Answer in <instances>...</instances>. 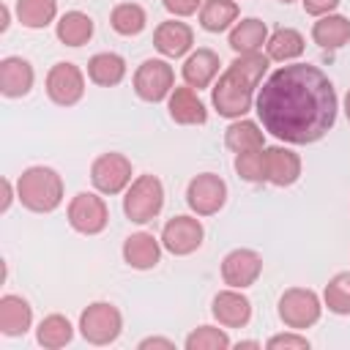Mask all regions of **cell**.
<instances>
[{
	"label": "cell",
	"mask_w": 350,
	"mask_h": 350,
	"mask_svg": "<svg viewBox=\"0 0 350 350\" xmlns=\"http://www.w3.org/2000/svg\"><path fill=\"white\" fill-rule=\"evenodd\" d=\"M268 134L290 145H312L336 123V90L328 74L309 63H287L268 74L254 98Z\"/></svg>",
	"instance_id": "obj_1"
},
{
	"label": "cell",
	"mask_w": 350,
	"mask_h": 350,
	"mask_svg": "<svg viewBox=\"0 0 350 350\" xmlns=\"http://www.w3.org/2000/svg\"><path fill=\"white\" fill-rule=\"evenodd\" d=\"M16 200L33 213H52L63 202V178L44 164L27 167L16 178Z\"/></svg>",
	"instance_id": "obj_2"
},
{
	"label": "cell",
	"mask_w": 350,
	"mask_h": 350,
	"mask_svg": "<svg viewBox=\"0 0 350 350\" xmlns=\"http://www.w3.org/2000/svg\"><path fill=\"white\" fill-rule=\"evenodd\" d=\"M254 93H257V88L227 66V71L219 74V79L211 88V101H213V107L221 118L235 120V118H243L252 109V104L257 98Z\"/></svg>",
	"instance_id": "obj_3"
},
{
	"label": "cell",
	"mask_w": 350,
	"mask_h": 350,
	"mask_svg": "<svg viewBox=\"0 0 350 350\" xmlns=\"http://www.w3.org/2000/svg\"><path fill=\"white\" fill-rule=\"evenodd\" d=\"M164 208V186L156 175H137L123 197V213L134 224L153 221Z\"/></svg>",
	"instance_id": "obj_4"
},
{
	"label": "cell",
	"mask_w": 350,
	"mask_h": 350,
	"mask_svg": "<svg viewBox=\"0 0 350 350\" xmlns=\"http://www.w3.org/2000/svg\"><path fill=\"white\" fill-rule=\"evenodd\" d=\"M123 331V314L109 301H93L79 314V334L90 345H112Z\"/></svg>",
	"instance_id": "obj_5"
},
{
	"label": "cell",
	"mask_w": 350,
	"mask_h": 350,
	"mask_svg": "<svg viewBox=\"0 0 350 350\" xmlns=\"http://www.w3.org/2000/svg\"><path fill=\"white\" fill-rule=\"evenodd\" d=\"M320 314H323V301L309 287H290L279 298V320L293 331L312 328L320 320Z\"/></svg>",
	"instance_id": "obj_6"
},
{
	"label": "cell",
	"mask_w": 350,
	"mask_h": 350,
	"mask_svg": "<svg viewBox=\"0 0 350 350\" xmlns=\"http://www.w3.org/2000/svg\"><path fill=\"white\" fill-rule=\"evenodd\" d=\"M175 88V71L167 60H159V57H150V60H142L134 71V90L142 101H164L170 98Z\"/></svg>",
	"instance_id": "obj_7"
},
{
	"label": "cell",
	"mask_w": 350,
	"mask_h": 350,
	"mask_svg": "<svg viewBox=\"0 0 350 350\" xmlns=\"http://www.w3.org/2000/svg\"><path fill=\"white\" fill-rule=\"evenodd\" d=\"M90 183L101 194H120L131 183V161L123 153H101L90 164Z\"/></svg>",
	"instance_id": "obj_8"
},
{
	"label": "cell",
	"mask_w": 350,
	"mask_h": 350,
	"mask_svg": "<svg viewBox=\"0 0 350 350\" xmlns=\"http://www.w3.org/2000/svg\"><path fill=\"white\" fill-rule=\"evenodd\" d=\"M68 224L82 235H98L109 224V208L104 197L93 191H79L68 202Z\"/></svg>",
	"instance_id": "obj_9"
},
{
	"label": "cell",
	"mask_w": 350,
	"mask_h": 350,
	"mask_svg": "<svg viewBox=\"0 0 350 350\" xmlns=\"http://www.w3.org/2000/svg\"><path fill=\"white\" fill-rule=\"evenodd\" d=\"M186 202L197 216H213L227 202V183L213 172H200L186 186Z\"/></svg>",
	"instance_id": "obj_10"
},
{
	"label": "cell",
	"mask_w": 350,
	"mask_h": 350,
	"mask_svg": "<svg viewBox=\"0 0 350 350\" xmlns=\"http://www.w3.org/2000/svg\"><path fill=\"white\" fill-rule=\"evenodd\" d=\"M46 96L57 107H74L85 96V74L74 63H55L46 74Z\"/></svg>",
	"instance_id": "obj_11"
},
{
	"label": "cell",
	"mask_w": 350,
	"mask_h": 350,
	"mask_svg": "<svg viewBox=\"0 0 350 350\" xmlns=\"http://www.w3.org/2000/svg\"><path fill=\"white\" fill-rule=\"evenodd\" d=\"M202 238L205 230L194 216H172L161 230V246L175 257H186L197 252L202 246Z\"/></svg>",
	"instance_id": "obj_12"
},
{
	"label": "cell",
	"mask_w": 350,
	"mask_h": 350,
	"mask_svg": "<svg viewBox=\"0 0 350 350\" xmlns=\"http://www.w3.org/2000/svg\"><path fill=\"white\" fill-rule=\"evenodd\" d=\"M262 273V257L254 249H232L221 260V279L227 287H252Z\"/></svg>",
	"instance_id": "obj_13"
},
{
	"label": "cell",
	"mask_w": 350,
	"mask_h": 350,
	"mask_svg": "<svg viewBox=\"0 0 350 350\" xmlns=\"http://www.w3.org/2000/svg\"><path fill=\"white\" fill-rule=\"evenodd\" d=\"M211 314H213L216 323L224 325V328H243V325L252 320V301H249L241 290L227 287V290H219V293L213 295Z\"/></svg>",
	"instance_id": "obj_14"
},
{
	"label": "cell",
	"mask_w": 350,
	"mask_h": 350,
	"mask_svg": "<svg viewBox=\"0 0 350 350\" xmlns=\"http://www.w3.org/2000/svg\"><path fill=\"white\" fill-rule=\"evenodd\" d=\"M301 178V156L284 145L265 148V180L284 189Z\"/></svg>",
	"instance_id": "obj_15"
},
{
	"label": "cell",
	"mask_w": 350,
	"mask_h": 350,
	"mask_svg": "<svg viewBox=\"0 0 350 350\" xmlns=\"http://www.w3.org/2000/svg\"><path fill=\"white\" fill-rule=\"evenodd\" d=\"M33 82H36V71L25 57L8 55L0 60V93L5 98L27 96L33 90Z\"/></svg>",
	"instance_id": "obj_16"
},
{
	"label": "cell",
	"mask_w": 350,
	"mask_h": 350,
	"mask_svg": "<svg viewBox=\"0 0 350 350\" xmlns=\"http://www.w3.org/2000/svg\"><path fill=\"white\" fill-rule=\"evenodd\" d=\"M153 46L164 57H183L194 46V30L186 22H178V19L159 22L156 30H153Z\"/></svg>",
	"instance_id": "obj_17"
},
{
	"label": "cell",
	"mask_w": 350,
	"mask_h": 350,
	"mask_svg": "<svg viewBox=\"0 0 350 350\" xmlns=\"http://www.w3.org/2000/svg\"><path fill=\"white\" fill-rule=\"evenodd\" d=\"M167 109H170V118L180 126H202L208 120V109H205L202 98L189 85L172 88V93L167 98Z\"/></svg>",
	"instance_id": "obj_18"
},
{
	"label": "cell",
	"mask_w": 350,
	"mask_h": 350,
	"mask_svg": "<svg viewBox=\"0 0 350 350\" xmlns=\"http://www.w3.org/2000/svg\"><path fill=\"white\" fill-rule=\"evenodd\" d=\"M219 55L213 52V49H194V52H189V57L183 60V66H180V74H183V82L189 85V88H194V90H202V88H208L216 77H219Z\"/></svg>",
	"instance_id": "obj_19"
},
{
	"label": "cell",
	"mask_w": 350,
	"mask_h": 350,
	"mask_svg": "<svg viewBox=\"0 0 350 350\" xmlns=\"http://www.w3.org/2000/svg\"><path fill=\"white\" fill-rule=\"evenodd\" d=\"M123 260L137 271L156 268L161 260V241L153 232H131L123 241Z\"/></svg>",
	"instance_id": "obj_20"
},
{
	"label": "cell",
	"mask_w": 350,
	"mask_h": 350,
	"mask_svg": "<svg viewBox=\"0 0 350 350\" xmlns=\"http://www.w3.org/2000/svg\"><path fill=\"white\" fill-rule=\"evenodd\" d=\"M33 325V306L22 295H3L0 298V334L5 336H25Z\"/></svg>",
	"instance_id": "obj_21"
},
{
	"label": "cell",
	"mask_w": 350,
	"mask_h": 350,
	"mask_svg": "<svg viewBox=\"0 0 350 350\" xmlns=\"http://www.w3.org/2000/svg\"><path fill=\"white\" fill-rule=\"evenodd\" d=\"M265 41H268V27H265V22L257 19V16H246V19L235 22V25L230 27V38H227V44H230V49H232L235 55L260 52V49L265 46Z\"/></svg>",
	"instance_id": "obj_22"
},
{
	"label": "cell",
	"mask_w": 350,
	"mask_h": 350,
	"mask_svg": "<svg viewBox=\"0 0 350 350\" xmlns=\"http://www.w3.org/2000/svg\"><path fill=\"white\" fill-rule=\"evenodd\" d=\"M312 38L323 49H339L350 41V19L342 14L317 16V22L312 25Z\"/></svg>",
	"instance_id": "obj_23"
},
{
	"label": "cell",
	"mask_w": 350,
	"mask_h": 350,
	"mask_svg": "<svg viewBox=\"0 0 350 350\" xmlns=\"http://www.w3.org/2000/svg\"><path fill=\"white\" fill-rule=\"evenodd\" d=\"M88 77L101 88H115L126 77V60L118 52H98L88 60Z\"/></svg>",
	"instance_id": "obj_24"
},
{
	"label": "cell",
	"mask_w": 350,
	"mask_h": 350,
	"mask_svg": "<svg viewBox=\"0 0 350 350\" xmlns=\"http://www.w3.org/2000/svg\"><path fill=\"white\" fill-rule=\"evenodd\" d=\"M224 145L232 153H243V150H257L265 148V131L246 118H235L227 129H224Z\"/></svg>",
	"instance_id": "obj_25"
},
{
	"label": "cell",
	"mask_w": 350,
	"mask_h": 350,
	"mask_svg": "<svg viewBox=\"0 0 350 350\" xmlns=\"http://www.w3.org/2000/svg\"><path fill=\"white\" fill-rule=\"evenodd\" d=\"M304 36L295 27H276L265 41V55L276 63H290L304 55Z\"/></svg>",
	"instance_id": "obj_26"
},
{
	"label": "cell",
	"mask_w": 350,
	"mask_h": 350,
	"mask_svg": "<svg viewBox=\"0 0 350 350\" xmlns=\"http://www.w3.org/2000/svg\"><path fill=\"white\" fill-rule=\"evenodd\" d=\"M197 14H200L202 30L221 33V30H230L238 22V14L241 11H238V3L235 0H205Z\"/></svg>",
	"instance_id": "obj_27"
},
{
	"label": "cell",
	"mask_w": 350,
	"mask_h": 350,
	"mask_svg": "<svg viewBox=\"0 0 350 350\" xmlns=\"http://www.w3.org/2000/svg\"><path fill=\"white\" fill-rule=\"evenodd\" d=\"M55 33L66 46H82L93 38V19L85 11H66L57 19Z\"/></svg>",
	"instance_id": "obj_28"
},
{
	"label": "cell",
	"mask_w": 350,
	"mask_h": 350,
	"mask_svg": "<svg viewBox=\"0 0 350 350\" xmlns=\"http://www.w3.org/2000/svg\"><path fill=\"white\" fill-rule=\"evenodd\" d=\"M74 339V325L66 314H46L36 328V342L46 350H60Z\"/></svg>",
	"instance_id": "obj_29"
},
{
	"label": "cell",
	"mask_w": 350,
	"mask_h": 350,
	"mask_svg": "<svg viewBox=\"0 0 350 350\" xmlns=\"http://www.w3.org/2000/svg\"><path fill=\"white\" fill-rule=\"evenodd\" d=\"M109 25L118 36H137L148 25V14L139 3H118L109 14Z\"/></svg>",
	"instance_id": "obj_30"
},
{
	"label": "cell",
	"mask_w": 350,
	"mask_h": 350,
	"mask_svg": "<svg viewBox=\"0 0 350 350\" xmlns=\"http://www.w3.org/2000/svg\"><path fill=\"white\" fill-rule=\"evenodd\" d=\"M57 16V0H16V19L30 27L41 30Z\"/></svg>",
	"instance_id": "obj_31"
},
{
	"label": "cell",
	"mask_w": 350,
	"mask_h": 350,
	"mask_svg": "<svg viewBox=\"0 0 350 350\" xmlns=\"http://www.w3.org/2000/svg\"><path fill=\"white\" fill-rule=\"evenodd\" d=\"M323 304L334 314H350V271L331 276V282L323 290Z\"/></svg>",
	"instance_id": "obj_32"
},
{
	"label": "cell",
	"mask_w": 350,
	"mask_h": 350,
	"mask_svg": "<svg viewBox=\"0 0 350 350\" xmlns=\"http://www.w3.org/2000/svg\"><path fill=\"white\" fill-rule=\"evenodd\" d=\"M230 345L232 342H230L227 331L224 328H216V325H200L183 342L186 350H227Z\"/></svg>",
	"instance_id": "obj_33"
},
{
	"label": "cell",
	"mask_w": 350,
	"mask_h": 350,
	"mask_svg": "<svg viewBox=\"0 0 350 350\" xmlns=\"http://www.w3.org/2000/svg\"><path fill=\"white\" fill-rule=\"evenodd\" d=\"M268 63H271L268 55H262V52H249V55H238V57L230 63V68H232L235 74H241L246 82H252L254 88H260V82H262V77H265V71H268Z\"/></svg>",
	"instance_id": "obj_34"
},
{
	"label": "cell",
	"mask_w": 350,
	"mask_h": 350,
	"mask_svg": "<svg viewBox=\"0 0 350 350\" xmlns=\"http://www.w3.org/2000/svg\"><path fill=\"white\" fill-rule=\"evenodd\" d=\"M235 172L249 183H262L265 180V148L235 153Z\"/></svg>",
	"instance_id": "obj_35"
},
{
	"label": "cell",
	"mask_w": 350,
	"mask_h": 350,
	"mask_svg": "<svg viewBox=\"0 0 350 350\" xmlns=\"http://www.w3.org/2000/svg\"><path fill=\"white\" fill-rule=\"evenodd\" d=\"M268 350H309V339L290 331V334H276L265 342Z\"/></svg>",
	"instance_id": "obj_36"
},
{
	"label": "cell",
	"mask_w": 350,
	"mask_h": 350,
	"mask_svg": "<svg viewBox=\"0 0 350 350\" xmlns=\"http://www.w3.org/2000/svg\"><path fill=\"white\" fill-rule=\"evenodd\" d=\"M205 0H161V5L175 16H191L202 8Z\"/></svg>",
	"instance_id": "obj_37"
},
{
	"label": "cell",
	"mask_w": 350,
	"mask_h": 350,
	"mask_svg": "<svg viewBox=\"0 0 350 350\" xmlns=\"http://www.w3.org/2000/svg\"><path fill=\"white\" fill-rule=\"evenodd\" d=\"M301 3L309 16H325V14H334L342 0H301Z\"/></svg>",
	"instance_id": "obj_38"
},
{
	"label": "cell",
	"mask_w": 350,
	"mask_h": 350,
	"mask_svg": "<svg viewBox=\"0 0 350 350\" xmlns=\"http://www.w3.org/2000/svg\"><path fill=\"white\" fill-rule=\"evenodd\" d=\"M148 347H167V350H172L175 342L172 339H164V336H148V339L139 342V350H148Z\"/></svg>",
	"instance_id": "obj_39"
},
{
	"label": "cell",
	"mask_w": 350,
	"mask_h": 350,
	"mask_svg": "<svg viewBox=\"0 0 350 350\" xmlns=\"http://www.w3.org/2000/svg\"><path fill=\"white\" fill-rule=\"evenodd\" d=\"M11 202H14V183L5 178V180H3V202H0V211L5 213V211L11 208Z\"/></svg>",
	"instance_id": "obj_40"
},
{
	"label": "cell",
	"mask_w": 350,
	"mask_h": 350,
	"mask_svg": "<svg viewBox=\"0 0 350 350\" xmlns=\"http://www.w3.org/2000/svg\"><path fill=\"white\" fill-rule=\"evenodd\" d=\"M8 19H11V11H8V5H0V33H5V30H8V25H11Z\"/></svg>",
	"instance_id": "obj_41"
},
{
	"label": "cell",
	"mask_w": 350,
	"mask_h": 350,
	"mask_svg": "<svg viewBox=\"0 0 350 350\" xmlns=\"http://www.w3.org/2000/svg\"><path fill=\"white\" fill-rule=\"evenodd\" d=\"M345 115H347V120H350V90H347V96H345Z\"/></svg>",
	"instance_id": "obj_42"
},
{
	"label": "cell",
	"mask_w": 350,
	"mask_h": 350,
	"mask_svg": "<svg viewBox=\"0 0 350 350\" xmlns=\"http://www.w3.org/2000/svg\"><path fill=\"white\" fill-rule=\"evenodd\" d=\"M282 3H293V0H282Z\"/></svg>",
	"instance_id": "obj_43"
}]
</instances>
